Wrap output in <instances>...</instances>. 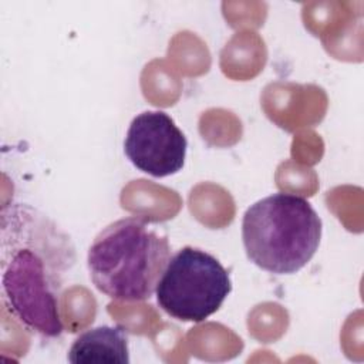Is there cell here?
I'll use <instances>...</instances> for the list:
<instances>
[{"mask_svg":"<svg viewBox=\"0 0 364 364\" xmlns=\"http://www.w3.org/2000/svg\"><path fill=\"white\" fill-rule=\"evenodd\" d=\"M232 290L229 272L210 253L185 246L171 256L155 290L158 306L179 321L200 323Z\"/></svg>","mask_w":364,"mask_h":364,"instance_id":"cell-4","label":"cell"},{"mask_svg":"<svg viewBox=\"0 0 364 364\" xmlns=\"http://www.w3.org/2000/svg\"><path fill=\"white\" fill-rule=\"evenodd\" d=\"M1 286L10 313L47 337L63 330L60 297L65 273L75 263L70 236L47 215L11 205L1 215Z\"/></svg>","mask_w":364,"mask_h":364,"instance_id":"cell-1","label":"cell"},{"mask_svg":"<svg viewBox=\"0 0 364 364\" xmlns=\"http://www.w3.org/2000/svg\"><path fill=\"white\" fill-rule=\"evenodd\" d=\"M73 364H128V337L124 327L100 326L80 334L67 355Z\"/></svg>","mask_w":364,"mask_h":364,"instance_id":"cell-6","label":"cell"},{"mask_svg":"<svg viewBox=\"0 0 364 364\" xmlns=\"http://www.w3.org/2000/svg\"><path fill=\"white\" fill-rule=\"evenodd\" d=\"M186 148V136L164 111L136 115L124 141V152L131 164L154 178L179 172L185 164Z\"/></svg>","mask_w":364,"mask_h":364,"instance_id":"cell-5","label":"cell"},{"mask_svg":"<svg viewBox=\"0 0 364 364\" xmlns=\"http://www.w3.org/2000/svg\"><path fill=\"white\" fill-rule=\"evenodd\" d=\"M321 219L303 196L277 192L255 202L243 216L247 259L273 274H291L316 255Z\"/></svg>","mask_w":364,"mask_h":364,"instance_id":"cell-3","label":"cell"},{"mask_svg":"<svg viewBox=\"0 0 364 364\" xmlns=\"http://www.w3.org/2000/svg\"><path fill=\"white\" fill-rule=\"evenodd\" d=\"M171 259L168 237L146 218L128 216L102 229L87 255L90 279L111 299H149Z\"/></svg>","mask_w":364,"mask_h":364,"instance_id":"cell-2","label":"cell"}]
</instances>
